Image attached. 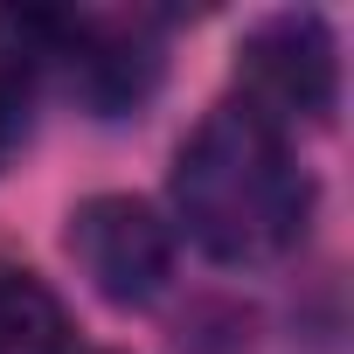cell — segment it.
<instances>
[{"mask_svg": "<svg viewBox=\"0 0 354 354\" xmlns=\"http://www.w3.org/2000/svg\"><path fill=\"white\" fill-rule=\"evenodd\" d=\"M174 216L216 264H264L306 236L313 181L271 118L223 104L174 153Z\"/></svg>", "mask_w": 354, "mask_h": 354, "instance_id": "6da1fadb", "label": "cell"}, {"mask_svg": "<svg viewBox=\"0 0 354 354\" xmlns=\"http://www.w3.org/2000/svg\"><path fill=\"white\" fill-rule=\"evenodd\" d=\"M236 84H243V111L285 125V118H333L340 97V56L319 15H271L243 35L236 49Z\"/></svg>", "mask_w": 354, "mask_h": 354, "instance_id": "7a4b0ae2", "label": "cell"}, {"mask_svg": "<svg viewBox=\"0 0 354 354\" xmlns=\"http://www.w3.org/2000/svg\"><path fill=\"white\" fill-rule=\"evenodd\" d=\"M21 125H28V97H21V63H0V160L21 146Z\"/></svg>", "mask_w": 354, "mask_h": 354, "instance_id": "5b68a950", "label": "cell"}, {"mask_svg": "<svg viewBox=\"0 0 354 354\" xmlns=\"http://www.w3.org/2000/svg\"><path fill=\"white\" fill-rule=\"evenodd\" d=\"M0 354H70V313L35 271H0Z\"/></svg>", "mask_w": 354, "mask_h": 354, "instance_id": "277c9868", "label": "cell"}, {"mask_svg": "<svg viewBox=\"0 0 354 354\" xmlns=\"http://www.w3.org/2000/svg\"><path fill=\"white\" fill-rule=\"evenodd\" d=\"M70 257L111 306H153L174 278V230L139 195H91L70 216Z\"/></svg>", "mask_w": 354, "mask_h": 354, "instance_id": "3957f363", "label": "cell"}]
</instances>
